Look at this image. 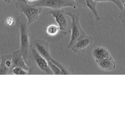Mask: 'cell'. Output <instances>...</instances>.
I'll return each mask as SVG.
<instances>
[{"mask_svg":"<svg viewBox=\"0 0 125 125\" xmlns=\"http://www.w3.org/2000/svg\"><path fill=\"white\" fill-rule=\"evenodd\" d=\"M11 73V70L8 68L3 63V62L1 60L0 63V74H9Z\"/></svg>","mask_w":125,"mask_h":125,"instance_id":"cell-16","label":"cell"},{"mask_svg":"<svg viewBox=\"0 0 125 125\" xmlns=\"http://www.w3.org/2000/svg\"><path fill=\"white\" fill-rule=\"evenodd\" d=\"M16 8L27 19L29 26L37 21L42 11V8L31 4L26 0H18L15 2Z\"/></svg>","mask_w":125,"mask_h":125,"instance_id":"cell-2","label":"cell"},{"mask_svg":"<svg viewBox=\"0 0 125 125\" xmlns=\"http://www.w3.org/2000/svg\"><path fill=\"white\" fill-rule=\"evenodd\" d=\"M0 62H1V58L0 57Z\"/></svg>","mask_w":125,"mask_h":125,"instance_id":"cell-23","label":"cell"},{"mask_svg":"<svg viewBox=\"0 0 125 125\" xmlns=\"http://www.w3.org/2000/svg\"><path fill=\"white\" fill-rule=\"evenodd\" d=\"M29 3L40 7L60 9L65 7L77 8L75 0H39Z\"/></svg>","mask_w":125,"mask_h":125,"instance_id":"cell-5","label":"cell"},{"mask_svg":"<svg viewBox=\"0 0 125 125\" xmlns=\"http://www.w3.org/2000/svg\"><path fill=\"white\" fill-rule=\"evenodd\" d=\"M59 31H60L58 25L54 24L49 25L46 28V33L51 36L56 35Z\"/></svg>","mask_w":125,"mask_h":125,"instance_id":"cell-12","label":"cell"},{"mask_svg":"<svg viewBox=\"0 0 125 125\" xmlns=\"http://www.w3.org/2000/svg\"><path fill=\"white\" fill-rule=\"evenodd\" d=\"M14 22V20L11 17H8L6 19V23L8 25H12Z\"/></svg>","mask_w":125,"mask_h":125,"instance_id":"cell-19","label":"cell"},{"mask_svg":"<svg viewBox=\"0 0 125 125\" xmlns=\"http://www.w3.org/2000/svg\"><path fill=\"white\" fill-rule=\"evenodd\" d=\"M16 23L20 35V52L25 62L28 63L27 58L30 47L29 29L27 19L23 14L21 13L16 19Z\"/></svg>","mask_w":125,"mask_h":125,"instance_id":"cell-1","label":"cell"},{"mask_svg":"<svg viewBox=\"0 0 125 125\" xmlns=\"http://www.w3.org/2000/svg\"><path fill=\"white\" fill-rule=\"evenodd\" d=\"M122 1V2H123V3L125 1V0H121Z\"/></svg>","mask_w":125,"mask_h":125,"instance_id":"cell-21","label":"cell"},{"mask_svg":"<svg viewBox=\"0 0 125 125\" xmlns=\"http://www.w3.org/2000/svg\"><path fill=\"white\" fill-rule=\"evenodd\" d=\"M53 17L60 28V31L64 34L71 31V20L70 17L63 9H52L48 12Z\"/></svg>","mask_w":125,"mask_h":125,"instance_id":"cell-4","label":"cell"},{"mask_svg":"<svg viewBox=\"0 0 125 125\" xmlns=\"http://www.w3.org/2000/svg\"><path fill=\"white\" fill-rule=\"evenodd\" d=\"M34 48L47 62L52 61L53 58L50 52L49 45L48 43L42 40H38L34 42Z\"/></svg>","mask_w":125,"mask_h":125,"instance_id":"cell-6","label":"cell"},{"mask_svg":"<svg viewBox=\"0 0 125 125\" xmlns=\"http://www.w3.org/2000/svg\"><path fill=\"white\" fill-rule=\"evenodd\" d=\"M11 59L13 62V66H18L21 67L27 71L29 72L30 68L28 64H27L24 60L21 55L20 50L15 51L11 55Z\"/></svg>","mask_w":125,"mask_h":125,"instance_id":"cell-9","label":"cell"},{"mask_svg":"<svg viewBox=\"0 0 125 125\" xmlns=\"http://www.w3.org/2000/svg\"><path fill=\"white\" fill-rule=\"evenodd\" d=\"M37 0H34V1H37Z\"/></svg>","mask_w":125,"mask_h":125,"instance_id":"cell-24","label":"cell"},{"mask_svg":"<svg viewBox=\"0 0 125 125\" xmlns=\"http://www.w3.org/2000/svg\"><path fill=\"white\" fill-rule=\"evenodd\" d=\"M123 8L122 11H120L119 14V19L122 22H125V1L123 3Z\"/></svg>","mask_w":125,"mask_h":125,"instance_id":"cell-17","label":"cell"},{"mask_svg":"<svg viewBox=\"0 0 125 125\" xmlns=\"http://www.w3.org/2000/svg\"><path fill=\"white\" fill-rule=\"evenodd\" d=\"M12 1V0H9V3H10Z\"/></svg>","mask_w":125,"mask_h":125,"instance_id":"cell-22","label":"cell"},{"mask_svg":"<svg viewBox=\"0 0 125 125\" xmlns=\"http://www.w3.org/2000/svg\"><path fill=\"white\" fill-rule=\"evenodd\" d=\"M4 0L6 3H9V0Z\"/></svg>","mask_w":125,"mask_h":125,"instance_id":"cell-20","label":"cell"},{"mask_svg":"<svg viewBox=\"0 0 125 125\" xmlns=\"http://www.w3.org/2000/svg\"><path fill=\"white\" fill-rule=\"evenodd\" d=\"M99 68L104 71L110 72L115 69L116 64L112 56L102 60L96 63Z\"/></svg>","mask_w":125,"mask_h":125,"instance_id":"cell-10","label":"cell"},{"mask_svg":"<svg viewBox=\"0 0 125 125\" xmlns=\"http://www.w3.org/2000/svg\"><path fill=\"white\" fill-rule=\"evenodd\" d=\"M93 41V37L87 35L86 36L79 39L74 44L71 49L75 52L83 51L92 44Z\"/></svg>","mask_w":125,"mask_h":125,"instance_id":"cell-8","label":"cell"},{"mask_svg":"<svg viewBox=\"0 0 125 125\" xmlns=\"http://www.w3.org/2000/svg\"><path fill=\"white\" fill-rule=\"evenodd\" d=\"M32 53L37 66L46 74H53L49 66L47 61L41 55L34 47L32 49Z\"/></svg>","mask_w":125,"mask_h":125,"instance_id":"cell-7","label":"cell"},{"mask_svg":"<svg viewBox=\"0 0 125 125\" xmlns=\"http://www.w3.org/2000/svg\"><path fill=\"white\" fill-rule=\"evenodd\" d=\"M12 73L16 75H24L28 74L29 72L27 71L25 69L18 66L14 67L12 69Z\"/></svg>","mask_w":125,"mask_h":125,"instance_id":"cell-15","label":"cell"},{"mask_svg":"<svg viewBox=\"0 0 125 125\" xmlns=\"http://www.w3.org/2000/svg\"><path fill=\"white\" fill-rule=\"evenodd\" d=\"M97 2H111L116 5V6L122 11L123 8V2L121 0H94Z\"/></svg>","mask_w":125,"mask_h":125,"instance_id":"cell-13","label":"cell"},{"mask_svg":"<svg viewBox=\"0 0 125 125\" xmlns=\"http://www.w3.org/2000/svg\"><path fill=\"white\" fill-rule=\"evenodd\" d=\"M92 54L96 63L102 60L111 56L110 52L104 46H96L92 51Z\"/></svg>","mask_w":125,"mask_h":125,"instance_id":"cell-11","label":"cell"},{"mask_svg":"<svg viewBox=\"0 0 125 125\" xmlns=\"http://www.w3.org/2000/svg\"><path fill=\"white\" fill-rule=\"evenodd\" d=\"M49 66L50 68V69H51L53 73V74H56V75H59V74H61L62 75L63 73L62 72L61 70L60 69V68L55 64H54V63L50 61H48V62Z\"/></svg>","mask_w":125,"mask_h":125,"instance_id":"cell-14","label":"cell"},{"mask_svg":"<svg viewBox=\"0 0 125 125\" xmlns=\"http://www.w3.org/2000/svg\"><path fill=\"white\" fill-rule=\"evenodd\" d=\"M71 20V36L70 41L67 46L68 49H71L74 44L80 39L86 36V33L82 27L80 21L79 13L66 12Z\"/></svg>","mask_w":125,"mask_h":125,"instance_id":"cell-3","label":"cell"},{"mask_svg":"<svg viewBox=\"0 0 125 125\" xmlns=\"http://www.w3.org/2000/svg\"><path fill=\"white\" fill-rule=\"evenodd\" d=\"M77 6L78 8L86 7L85 0H75Z\"/></svg>","mask_w":125,"mask_h":125,"instance_id":"cell-18","label":"cell"}]
</instances>
